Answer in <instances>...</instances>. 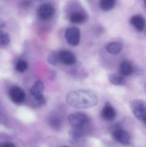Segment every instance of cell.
Listing matches in <instances>:
<instances>
[{"label":"cell","instance_id":"cell-1","mask_svg":"<svg viewBox=\"0 0 146 147\" xmlns=\"http://www.w3.org/2000/svg\"><path fill=\"white\" fill-rule=\"evenodd\" d=\"M66 101L74 108L88 109L97 105L98 98L92 91L82 89L70 92L66 97Z\"/></svg>","mask_w":146,"mask_h":147},{"label":"cell","instance_id":"cell-2","mask_svg":"<svg viewBox=\"0 0 146 147\" xmlns=\"http://www.w3.org/2000/svg\"><path fill=\"white\" fill-rule=\"evenodd\" d=\"M68 119L72 127L69 132V136L74 142L90 133L91 128V121L85 114L73 113L68 116Z\"/></svg>","mask_w":146,"mask_h":147},{"label":"cell","instance_id":"cell-3","mask_svg":"<svg viewBox=\"0 0 146 147\" xmlns=\"http://www.w3.org/2000/svg\"><path fill=\"white\" fill-rule=\"evenodd\" d=\"M131 109L135 116L139 121L145 122L146 107L145 102L141 99H135L132 102Z\"/></svg>","mask_w":146,"mask_h":147},{"label":"cell","instance_id":"cell-4","mask_svg":"<svg viewBox=\"0 0 146 147\" xmlns=\"http://www.w3.org/2000/svg\"><path fill=\"white\" fill-rule=\"evenodd\" d=\"M65 37L69 45L76 46L79 45L80 41V31L76 27H69L65 31Z\"/></svg>","mask_w":146,"mask_h":147},{"label":"cell","instance_id":"cell-5","mask_svg":"<svg viewBox=\"0 0 146 147\" xmlns=\"http://www.w3.org/2000/svg\"><path fill=\"white\" fill-rule=\"evenodd\" d=\"M44 88V84L42 81H37L30 89V93L34 96L38 104L40 105L45 103V98L43 95Z\"/></svg>","mask_w":146,"mask_h":147},{"label":"cell","instance_id":"cell-6","mask_svg":"<svg viewBox=\"0 0 146 147\" xmlns=\"http://www.w3.org/2000/svg\"><path fill=\"white\" fill-rule=\"evenodd\" d=\"M112 136L115 141L122 145L128 146L131 143V137L129 133L120 127L115 128L112 131Z\"/></svg>","mask_w":146,"mask_h":147},{"label":"cell","instance_id":"cell-7","mask_svg":"<svg viewBox=\"0 0 146 147\" xmlns=\"http://www.w3.org/2000/svg\"><path fill=\"white\" fill-rule=\"evenodd\" d=\"M55 13V8L51 4L44 3L42 4L38 9V16L44 21H48L53 18Z\"/></svg>","mask_w":146,"mask_h":147},{"label":"cell","instance_id":"cell-8","mask_svg":"<svg viewBox=\"0 0 146 147\" xmlns=\"http://www.w3.org/2000/svg\"><path fill=\"white\" fill-rule=\"evenodd\" d=\"M101 116L103 120L109 121H113L117 117V113L115 108L109 102H106L101 111Z\"/></svg>","mask_w":146,"mask_h":147},{"label":"cell","instance_id":"cell-9","mask_svg":"<svg viewBox=\"0 0 146 147\" xmlns=\"http://www.w3.org/2000/svg\"><path fill=\"white\" fill-rule=\"evenodd\" d=\"M60 61L67 65H73L76 63V58L74 54L67 50L58 51Z\"/></svg>","mask_w":146,"mask_h":147},{"label":"cell","instance_id":"cell-10","mask_svg":"<svg viewBox=\"0 0 146 147\" xmlns=\"http://www.w3.org/2000/svg\"><path fill=\"white\" fill-rule=\"evenodd\" d=\"M9 96L11 100L17 104L23 102L25 98L24 90L18 86H14L11 88L9 91Z\"/></svg>","mask_w":146,"mask_h":147},{"label":"cell","instance_id":"cell-11","mask_svg":"<svg viewBox=\"0 0 146 147\" xmlns=\"http://www.w3.org/2000/svg\"><path fill=\"white\" fill-rule=\"evenodd\" d=\"M130 22L138 32H142L145 30V22L141 16L139 15L133 16L130 19Z\"/></svg>","mask_w":146,"mask_h":147},{"label":"cell","instance_id":"cell-12","mask_svg":"<svg viewBox=\"0 0 146 147\" xmlns=\"http://www.w3.org/2000/svg\"><path fill=\"white\" fill-rule=\"evenodd\" d=\"M87 20V16L84 13L75 11L71 13L69 16V20L72 23L75 24H82Z\"/></svg>","mask_w":146,"mask_h":147},{"label":"cell","instance_id":"cell-13","mask_svg":"<svg viewBox=\"0 0 146 147\" xmlns=\"http://www.w3.org/2000/svg\"><path fill=\"white\" fill-rule=\"evenodd\" d=\"M123 46L121 43L118 42H112L108 43L105 49L107 52L110 54H117L121 53L123 49Z\"/></svg>","mask_w":146,"mask_h":147},{"label":"cell","instance_id":"cell-14","mask_svg":"<svg viewBox=\"0 0 146 147\" xmlns=\"http://www.w3.org/2000/svg\"><path fill=\"white\" fill-rule=\"evenodd\" d=\"M120 70L122 75L130 76L133 74V66L129 61H124L120 65Z\"/></svg>","mask_w":146,"mask_h":147},{"label":"cell","instance_id":"cell-15","mask_svg":"<svg viewBox=\"0 0 146 147\" xmlns=\"http://www.w3.org/2000/svg\"><path fill=\"white\" fill-rule=\"evenodd\" d=\"M110 82L116 86H123L126 84V80L121 74H114L109 76Z\"/></svg>","mask_w":146,"mask_h":147},{"label":"cell","instance_id":"cell-16","mask_svg":"<svg viewBox=\"0 0 146 147\" xmlns=\"http://www.w3.org/2000/svg\"><path fill=\"white\" fill-rule=\"evenodd\" d=\"M117 0H100L99 7L104 11H109L115 6Z\"/></svg>","mask_w":146,"mask_h":147},{"label":"cell","instance_id":"cell-17","mask_svg":"<svg viewBox=\"0 0 146 147\" xmlns=\"http://www.w3.org/2000/svg\"><path fill=\"white\" fill-rule=\"evenodd\" d=\"M49 123L51 127L56 130H59L62 127V120L59 116L54 115L50 118Z\"/></svg>","mask_w":146,"mask_h":147},{"label":"cell","instance_id":"cell-18","mask_svg":"<svg viewBox=\"0 0 146 147\" xmlns=\"http://www.w3.org/2000/svg\"><path fill=\"white\" fill-rule=\"evenodd\" d=\"M47 61L48 63L51 65H55L57 64L60 61L58 51L50 53L48 56Z\"/></svg>","mask_w":146,"mask_h":147},{"label":"cell","instance_id":"cell-19","mask_svg":"<svg viewBox=\"0 0 146 147\" xmlns=\"http://www.w3.org/2000/svg\"><path fill=\"white\" fill-rule=\"evenodd\" d=\"M10 41L9 34L0 28V45H6Z\"/></svg>","mask_w":146,"mask_h":147},{"label":"cell","instance_id":"cell-20","mask_svg":"<svg viewBox=\"0 0 146 147\" xmlns=\"http://www.w3.org/2000/svg\"><path fill=\"white\" fill-rule=\"evenodd\" d=\"M27 63L25 61L23 60H19L17 62L16 65V69L18 71L23 72L27 69Z\"/></svg>","mask_w":146,"mask_h":147},{"label":"cell","instance_id":"cell-21","mask_svg":"<svg viewBox=\"0 0 146 147\" xmlns=\"http://www.w3.org/2000/svg\"><path fill=\"white\" fill-rule=\"evenodd\" d=\"M143 74V70L141 67L139 66V65H135L133 66V74L136 76H141Z\"/></svg>","mask_w":146,"mask_h":147},{"label":"cell","instance_id":"cell-22","mask_svg":"<svg viewBox=\"0 0 146 147\" xmlns=\"http://www.w3.org/2000/svg\"><path fill=\"white\" fill-rule=\"evenodd\" d=\"M0 147H15L13 143L10 142H6L2 143Z\"/></svg>","mask_w":146,"mask_h":147},{"label":"cell","instance_id":"cell-23","mask_svg":"<svg viewBox=\"0 0 146 147\" xmlns=\"http://www.w3.org/2000/svg\"><path fill=\"white\" fill-rule=\"evenodd\" d=\"M57 77V73L55 71H53L51 72L50 74L49 79L51 80H53L56 78Z\"/></svg>","mask_w":146,"mask_h":147},{"label":"cell","instance_id":"cell-24","mask_svg":"<svg viewBox=\"0 0 146 147\" xmlns=\"http://www.w3.org/2000/svg\"><path fill=\"white\" fill-rule=\"evenodd\" d=\"M2 117V115L1 112L0 111V120H1V119Z\"/></svg>","mask_w":146,"mask_h":147},{"label":"cell","instance_id":"cell-25","mask_svg":"<svg viewBox=\"0 0 146 147\" xmlns=\"http://www.w3.org/2000/svg\"><path fill=\"white\" fill-rule=\"evenodd\" d=\"M62 147H70L67 146H63Z\"/></svg>","mask_w":146,"mask_h":147}]
</instances>
